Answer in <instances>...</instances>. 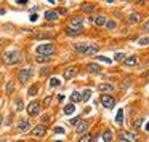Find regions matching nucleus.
<instances>
[{
  "instance_id": "14",
  "label": "nucleus",
  "mask_w": 149,
  "mask_h": 142,
  "mask_svg": "<svg viewBox=\"0 0 149 142\" xmlns=\"http://www.w3.org/2000/svg\"><path fill=\"white\" fill-rule=\"evenodd\" d=\"M75 131H77L79 134H87V131H88V123L84 121V120H80V121L77 123V128H75Z\"/></svg>"
},
{
  "instance_id": "48",
  "label": "nucleus",
  "mask_w": 149,
  "mask_h": 142,
  "mask_svg": "<svg viewBox=\"0 0 149 142\" xmlns=\"http://www.w3.org/2000/svg\"><path fill=\"white\" fill-rule=\"evenodd\" d=\"M0 14H5V8H0Z\"/></svg>"
},
{
  "instance_id": "37",
  "label": "nucleus",
  "mask_w": 149,
  "mask_h": 142,
  "mask_svg": "<svg viewBox=\"0 0 149 142\" xmlns=\"http://www.w3.org/2000/svg\"><path fill=\"white\" fill-rule=\"evenodd\" d=\"M80 120H82L80 116H74V118H71V121H69V125H71V126H72V125H77V123L80 121Z\"/></svg>"
},
{
  "instance_id": "13",
  "label": "nucleus",
  "mask_w": 149,
  "mask_h": 142,
  "mask_svg": "<svg viewBox=\"0 0 149 142\" xmlns=\"http://www.w3.org/2000/svg\"><path fill=\"white\" fill-rule=\"evenodd\" d=\"M77 72H79V69L75 67V65H74V67H68L64 70V78H66V80H71V78H74L75 75H77Z\"/></svg>"
},
{
  "instance_id": "21",
  "label": "nucleus",
  "mask_w": 149,
  "mask_h": 142,
  "mask_svg": "<svg viewBox=\"0 0 149 142\" xmlns=\"http://www.w3.org/2000/svg\"><path fill=\"white\" fill-rule=\"evenodd\" d=\"M103 139H104V142H114V132L111 129H106L103 134Z\"/></svg>"
},
{
  "instance_id": "47",
  "label": "nucleus",
  "mask_w": 149,
  "mask_h": 142,
  "mask_svg": "<svg viewBox=\"0 0 149 142\" xmlns=\"http://www.w3.org/2000/svg\"><path fill=\"white\" fill-rule=\"evenodd\" d=\"M144 27H146V30H149V21H148V23L144 24Z\"/></svg>"
},
{
  "instance_id": "25",
  "label": "nucleus",
  "mask_w": 149,
  "mask_h": 142,
  "mask_svg": "<svg viewBox=\"0 0 149 142\" xmlns=\"http://www.w3.org/2000/svg\"><path fill=\"white\" fill-rule=\"evenodd\" d=\"M15 107H16V112H23L24 102H23V99H21V97H16V99H15Z\"/></svg>"
},
{
  "instance_id": "30",
  "label": "nucleus",
  "mask_w": 149,
  "mask_h": 142,
  "mask_svg": "<svg viewBox=\"0 0 149 142\" xmlns=\"http://www.w3.org/2000/svg\"><path fill=\"white\" fill-rule=\"evenodd\" d=\"M50 72H52V67H42L40 69V77H48L50 75Z\"/></svg>"
},
{
  "instance_id": "49",
  "label": "nucleus",
  "mask_w": 149,
  "mask_h": 142,
  "mask_svg": "<svg viewBox=\"0 0 149 142\" xmlns=\"http://www.w3.org/2000/svg\"><path fill=\"white\" fill-rule=\"evenodd\" d=\"M0 142H7V137H0Z\"/></svg>"
},
{
  "instance_id": "22",
  "label": "nucleus",
  "mask_w": 149,
  "mask_h": 142,
  "mask_svg": "<svg viewBox=\"0 0 149 142\" xmlns=\"http://www.w3.org/2000/svg\"><path fill=\"white\" fill-rule=\"evenodd\" d=\"M139 21H141V14H139V13H132L128 16V23H132V24L139 23Z\"/></svg>"
},
{
  "instance_id": "5",
  "label": "nucleus",
  "mask_w": 149,
  "mask_h": 142,
  "mask_svg": "<svg viewBox=\"0 0 149 142\" xmlns=\"http://www.w3.org/2000/svg\"><path fill=\"white\" fill-rule=\"evenodd\" d=\"M36 53L42 56H53L56 53V45H53V43H42V45L36 46Z\"/></svg>"
},
{
  "instance_id": "17",
  "label": "nucleus",
  "mask_w": 149,
  "mask_h": 142,
  "mask_svg": "<svg viewBox=\"0 0 149 142\" xmlns=\"http://www.w3.org/2000/svg\"><path fill=\"white\" fill-rule=\"evenodd\" d=\"M123 64L128 65V67H133V65H138V58L136 56H130V58H127L125 61H123Z\"/></svg>"
},
{
  "instance_id": "1",
  "label": "nucleus",
  "mask_w": 149,
  "mask_h": 142,
  "mask_svg": "<svg viewBox=\"0 0 149 142\" xmlns=\"http://www.w3.org/2000/svg\"><path fill=\"white\" fill-rule=\"evenodd\" d=\"M0 61L5 65H16L23 61V51L21 50H8V51L2 53Z\"/></svg>"
},
{
  "instance_id": "35",
  "label": "nucleus",
  "mask_w": 149,
  "mask_h": 142,
  "mask_svg": "<svg viewBox=\"0 0 149 142\" xmlns=\"http://www.w3.org/2000/svg\"><path fill=\"white\" fill-rule=\"evenodd\" d=\"M139 45H149V37H143V39L138 40Z\"/></svg>"
},
{
  "instance_id": "45",
  "label": "nucleus",
  "mask_w": 149,
  "mask_h": 142,
  "mask_svg": "<svg viewBox=\"0 0 149 142\" xmlns=\"http://www.w3.org/2000/svg\"><path fill=\"white\" fill-rule=\"evenodd\" d=\"M3 125V115H2V113H0V126Z\"/></svg>"
},
{
  "instance_id": "9",
  "label": "nucleus",
  "mask_w": 149,
  "mask_h": 142,
  "mask_svg": "<svg viewBox=\"0 0 149 142\" xmlns=\"http://www.w3.org/2000/svg\"><path fill=\"white\" fill-rule=\"evenodd\" d=\"M82 30H84V27H71V26H66L64 29V34L68 37H77L82 34Z\"/></svg>"
},
{
  "instance_id": "26",
  "label": "nucleus",
  "mask_w": 149,
  "mask_h": 142,
  "mask_svg": "<svg viewBox=\"0 0 149 142\" xmlns=\"http://www.w3.org/2000/svg\"><path fill=\"white\" fill-rule=\"evenodd\" d=\"M63 112H64V115H72V113L75 112V105L74 104H68V105L63 109Z\"/></svg>"
},
{
  "instance_id": "39",
  "label": "nucleus",
  "mask_w": 149,
  "mask_h": 142,
  "mask_svg": "<svg viewBox=\"0 0 149 142\" xmlns=\"http://www.w3.org/2000/svg\"><path fill=\"white\" fill-rule=\"evenodd\" d=\"M98 61H103V62H106V64H111V59H107V58H103V56H98Z\"/></svg>"
},
{
  "instance_id": "16",
  "label": "nucleus",
  "mask_w": 149,
  "mask_h": 142,
  "mask_svg": "<svg viewBox=\"0 0 149 142\" xmlns=\"http://www.w3.org/2000/svg\"><path fill=\"white\" fill-rule=\"evenodd\" d=\"M43 16H45L47 21H56L59 18L58 14H56V11H53V10H47L45 13H43Z\"/></svg>"
},
{
  "instance_id": "32",
  "label": "nucleus",
  "mask_w": 149,
  "mask_h": 142,
  "mask_svg": "<svg viewBox=\"0 0 149 142\" xmlns=\"http://www.w3.org/2000/svg\"><path fill=\"white\" fill-rule=\"evenodd\" d=\"M79 142H91V136H88V134H82V137L79 139Z\"/></svg>"
},
{
  "instance_id": "28",
  "label": "nucleus",
  "mask_w": 149,
  "mask_h": 142,
  "mask_svg": "<svg viewBox=\"0 0 149 142\" xmlns=\"http://www.w3.org/2000/svg\"><path fill=\"white\" fill-rule=\"evenodd\" d=\"M36 39H39V40H52L53 35L52 34H37Z\"/></svg>"
},
{
  "instance_id": "43",
  "label": "nucleus",
  "mask_w": 149,
  "mask_h": 142,
  "mask_svg": "<svg viewBox=\"0 0 149 142\" xmlns=\"http://www.w3.org/2000/svg\"><path fill=\"white\" fill-rule=\"evenodd\" d=\"M31 21H37V14H36V13L31 14Z\"/></svg>"
},
{
  "instance_id": "2",
  "label": "nucleus",
  "mask_w": 149,
  "mask_h": 142,
  "mask_svg": "<svg viewBox=\"0 0 149 142\" xmlns=\"http://www.w3.org/2000/svg\"><path fill=\"white\" fill-rule=\"evenodd\" d=\"M98 46L96 45H85V43H77V45H74V51L80 53V54H98Z\"/></svg>"
},
{
  "instance_id": "42",
  "label": "nucleus",
  "mask_w": 149,
  "mask_h": 142,
  "mask_svg": "<svg viewBox=\"0 0 149 142\" xmlns=\"http://www.w3.org/2000/svg\"><path fill=\"white\" fill-rule=\"evenodd\" d=\"M50 99H52L50 96H47V97H45V101H43V102H45V105H48V104H50Z\"/></svg>"
},
{
  "instance_id": "46",
  "label": "nucleus",
  "mask_w": 149,
  "mask_h": 142,
  "mask_svg": "<svg viewBox=\"0 0 149 142\" xmlns=\"http://www.w3.org/2000/svg\"><path fill=\"white\" fill-rule=\"evenodd\" d=\"M63 99H64V96H61V94H59V96H58V102H63Z\"/></svg>"
},
{
  "instance_id": "18",
  "label": "nucleus",
  "mask_w": 149,
  "mask_h": 142,
  "mask_svg": "<svg viewBox=\"0 0 149 142\" xmlns=\"http://www.w3.org/2000/svg\"><path fill=\"white\" fill-rule=\"evenodd\" d=\"M39 86H40L39 83H34L32 86H31L29 90H27V96H29V97H34V96H37V93H39Z\"/></svg>"
},
{
  "instance_id": "15",
  "label": "nucleus",
  "mask_w": 149,
  "mask_h": 142,
  "mask_svg": "<svg viewBox=\"0 0 149 142\" xmlns=\"http://www.w3.org/2000/svg\"><path fill=\"white\" fill-rule=\"evenodd\" d=\"M98 90H100L101 93H112V91H114V85H111V83H101L100 86H98Z\"/></svg>"
},
{
  "instance_id": "11",
  "label": "nucleus",
  "mask_w": 149,
  "mask_h": 142,
  "mask_svg": "<svg viewBox=\"0 0 149 142\" xmlns=\"http://www.w3.org/2000/svg\"><path fill=\"white\" fill-rule=\"evenodd\" d=\"M34 61H36L37 64H50V62L53 61V56H42V54H36Z\"/></svg>"
},
{
  "instance_id": "7",
  "label": "nucleus",
  "mask_w": 149,
  "mask_h": 142,
  "mask_svg": "<svg viewBox=\"0 0 149 142\" xmlns=\"http://www.w3.org/2000/svg\"><path fill=\"white\" fill-rule=\"evenodd\" d=\"M101 105H103L104 109H112V107L116 105V99H114L111 94H103V96H101Z\"/></svg>"
},
{
  "instance_id": "24",
  "label": "nucleus",
  "mask_w": 149,
  "mask_h": 142,
  "mask_svg": "<svg viewBox=\"0 0 149 142\" xmlns=\"http://www.w3.org/2000/svg\"><path fill=\"white\" fill-rule=\"evenodd\" d=\"M15 90H16V86H15L13 81H8V83L5 85V93H7V94H13Z\"/></svg>"
},
{
  "instance_id": "34",
  "label": "nucleus",
  "mask_w": 149,
  "mask_h": 142,
  "mask_svg": "<svg viewBox=\"0 0 149 142\" xmlns=\"http://www.w3.org/2000/svg\"><path fill=\"white\" fill-rule=\"evenodd\" d=\"M59 83H61V81H59V78H52V80H50V86H52V88H56Z\"/></svg>"
},
{
  "instance_id": "8",
  "label": "nucleus",
  "mask_w": 149,
  "mask_h": 142,
  "mask_svg": "<svg viewBox=\"0 0 149 142\" xmlns=\"http://www.w3.org/2000/svg\"><path fill=\"white\" fill-rule=\"evenodd\" d=\"M31 129V120L29 118H21L16 123V131L18 132H26Z\"/></svg>"
},
{
  "instance_id": "4",
  "label": "nucleus",
  "mask_w": 149,
  "mask_h": 142,
  "mask_svg": "<svg viewBox=\"0 0 149 142\" xmlns=\"http://www.w3.org/2000/svg\"><path fill=\"white\" fill-rule=\"evenodd\" d=\"M26 110H27L29 118H36V116H39L40 113H42V104H40L37 99H34V101H31V102L27 104Z\"/></svg>"
},
{
  "instance_id": "38",
  "label": "nucleus",
  "mask_w": 149,
  "mask_h": 142,
  "mask_svg": "<svg viewBox=\"0 0 149 142\" xmlns=\"http://www.w3.org/2000/svg\"><path fill=\"white\" fill-rule=\"evenodd\" d=\"M66 13H68V8H58V11H56L58 16H59V14H66Z\"/></svg>"
},
{
  "instance_id": "12",
  "label": "nucleus",
  "mask_w": 149,
  "mask_h": 142,
  "mask_svg": "<svg viewBox=\"0 0 149 142\" xmlns=\"http://www.w3.org/2000/svg\"><path fill=\"white\" fill-rule=\"evenodd\" d=\"M68 26H71V27H84V19H82L80 16H72L71 19H69Z\"/></svg>"
},
{
  "instance_id": "6",
  "label": "nucleus",
  "mask_w": 149,
  "mask_h": 142,
  "mask_svg": "<svg viewBox=\"0 0 149 142\" xmlns=\"http://www.w3.org/2000/svg\"><path fill=\"white\" fill-rule=\"evenodd\" d=\"M45 134H47V126L42 125V123H40V125H36L31 129V136H32V137H43Z\"/></svg>"
},
{
  "instance_id": "23",
  "label": "nucleus",
  "mask_w": 149,
  "mask_h": 142,
  "mask_svg": "<svg viewBox=\"0 0 149 142\" xmlns=\"http://www.w3.org/2000/svg\"><path fill=\"white\" fill-rule=\"evenodd\" d=\"M106 18H104V16H101V14H100V16H96V18H95V19H93V24H95V26H104V24H106Z\"/></svg>"
},
{
  "instance_id": "51",
  "label": "nucleus",
  "mask_w": 149,
  "mask_h": 142,
  "mask_svg": "<svg viewBox=\"0 0 149 142\" xmlns=\"http://www.w3.org/2000/svg\"><path fill=\"white\" fill-rule=\"evenodd\" d=\"M146 129H148V131H149V123H148V126H146Z\"/></svg>"
},
{
  "instance_id": "44",
  "label": "nucleus",
  "mask_w": 149,
  "mask_h": 142,
  "mask_svg": "<svg viewBox=\"0 0 149 142\" xmlns=\"http://www.w3.org/2000/svg\"><path fill=\"white\" fill-rule=\"evenodd\" d=\"M55 131H56V132H59V134H63V132H64V129H63V128H56Z\"/></svg>"
},
{
  "instance_id": "3",
  "label": "nucleus",
  "mask_w": 149,
  "mask_h": 142,
  "mask_svg": "<svg viewBox=\"0 0 149 142\" xmlns=\"http://www.w3.org/2000/svg\"><path fill=\"white\" fill-rule=\"evenodd\" d=\"M34 77V69L32 67H23L19 72H18V75H16V78H18V81H19L21 85H26V83H29V80Z\"/></svg>"
},
{
  "instance_id": "40",
  "label": "nucleus",
  "mask_w": 149,
  "mask_h": 142,
  "mask_svg": "<svg viewBox=\"0 0 149 142\" xmlns=\"http://www.w3.org/2000/svg\"><path fill=\"white\" fill-rule=\"evenodd\" d=\"M141 123H143V120L138 118V120H135V121H133V126H135V128H139V126H141Z\"/></svg>"
},
{
  "instance_id": "27",
  "label": "nucleus",
  "mask_w": 149,
  "mask_h": 142,
  "mask_svg": "<svg viewBox=\"0 0 149 142\" xmlns=\"http://www.w3.org/2000/svg\"><path fill=\"white\" fill-rule=\"evenodd\" d=\"M95 8H96V7H95L93 3H85L84 7H82V10H84V13H93Z\"/></svg>"
},
{
  "instance_id": "31",
  "label": "nucleus",
  "mask_w": 149,
  "mask_h": 142,
  "mask_svg": "<svg viewBox=\"0 0 149 142\" xmlns=\"http://www.w3.org/2000/svg\"><path fill=\"white\" fill-rule=\"evenodd\" d=\"M80 96H82V101H85V102H87V101L90 99V96H91V90H85Z\"/></svg>"
},
{
  "instance_id": "29",
  "label": "nucleus",
  "mask_w": 149,
  "mask_h": 142,
  "mask_svg": "<svg viewBox=\"0 0 149 142\" xmlns=\"http://www.w3.org/2000/svg\"><path fill=\"white\" fill-rule=\"evenodd\" d=\"M116 121H117V125H122V123H123V109H120L119 112H117Z\"/></svg>"
},
{
  "instance_id": "33",
  "label": "nucleus",
  "mask_w": 149,
  "mask_h": 142,
  "mask_svg": "<svg viewBox=\"0 0 149 142\" xmlns=\"http://www.w3.org/2000/svg\"><path fill=\"white\" fill-rule=\"evenodd\" d=\"M114 59H116V61H122V59L125 61V59H127V56L123 54V53H116V56H114Z\"/></svg>"
},
{
  "instance_id": "41",
  "label": "nucleus",
  "mask_w": 149,
  "mask_h": 142,
  "mask_svg": "<svg viewBox=\"0 0 149 142\" xmlns=\"http://www.w3.org/2000/svg\"><path fill=\"white\" fill-rule=\"evenodd\" d=\"M50 121V115H43L42 116V125H45V123Z\"/></svg>"
},
{
  "instance_id": "20",
  "label": "nucleus",
  "mask_w": 149,
  "mask_h": 142,
  "mask_svg": "<svg viewBox=\"0 0 149 142\" xmlns=\"http://www.w3.org/2000/svg\"><path fill=\"white\" fill-rule=\"evenodd\" d=\"M71 104H77V102H80L82 101V96H80V93L79 91H72V94H71Z\"/></svg>"
},
{
  "instance_id": "36",
  "label": "nucleus",
  "mask_w": 149,
  "mask_h": 142,
  "mask_svg": "<svg viewBox=\"0 0 149 142\" xmlns=\"http://www.w3.org/2000/svg\"><path fill=\"white\" fill-rule=\"evenodd\" d=\"M104 26H106L107 29H116V23H114V21H106Z\"/></svg>"
},
{
  "instance_id": "19",
  "label": "nucleus",
  "mask_w": 149,
  "mask_h": 142,
  "mask_svg": "<svg viewBox=\"0 0 149 142\" xmlns=\"http://www.w3.org/2000/svg\"><path fill=\"white\" fill-rule=\"evenodd\" d=\"M87 70L90 72V74L96 75V74H100V72H101V67H100L98 64H88V65H87Z\"/></svg>"
},
{
  "instance_id": "52",
  "label": "nucleus",
  "mask_w": 149,
  "mask_h": 142,
  "mask_svg": "<svg viewBox=\"0 0 149 142\" xmlns=\"http://www.w3.org/2000/svg\"><path fill=\"white\" fill-rule=\"evenodd\" d=\"M18 142H21V141H18Z\"/></svg>"
},
{
  "instance_id": "50",
  "label": "nucleus",
  "mask_w": 149,
  "mask_h": 142,
  "mask_svg": "<svg viewBox=\"0 0 149 142\" xmlns=\"http://www.w3.org/2000/svg\"><path fill=\"white\" fill-rule=\"evenodd\" d=\"M2 46H3V40L0 39V48H2Z\"/></svg>"
},
{
  "instance_id": "10",
  "label": "nucleus",
  "mask_w": 149,
  "mask_h": 142,
  "mask_svg": "<svg viewBox=\"0 0 149 142\" xmlns=\"http://www.w3.org/2000/svg\"><path fill=\"white\" fill-rule=\"evenodd\" d=\"M122 141H128V142H138V136L133 134V132H128V131H122L120 134Z\"/></svg>"
}]
</instances>
